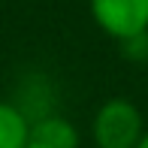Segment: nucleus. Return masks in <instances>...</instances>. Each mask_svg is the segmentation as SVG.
<instances>
[{
	"label": "nucleus",
	"instance_id": "nucleus-5",
	"mask_svg": "<svg viewBox=\"0 0 148 148\" xmlns=\"http://www.w3.org/2000/svg\"><path fill=\"white\" fill-rule=\"evenodd\" d=\"M136 148H148V130H145V136L139 139V145H136Z\"/></svg>",
	"mask_w": 148,
	"mask_h": 148
},
{
	"label": "nucleus",
	"instance_id": "nucleus-2",
	"mask_svg": "<svg viewBox=\"0 0 148 148\" xmlns=\"http://www.w3.org/2000/svg\"><path fill=\"white\" fill-rule=\"evenodd\" d=\"M91 18L112 39L130 42L148 30V0H88Z\"/></svg>",
	"mask_w": 148,
	"mask_h": 148
},
{
	"label": "nucleus",
	"instance_id": "nucleus-4",
	"mask_svg": "<svg viewBox=\"0 0 148 148\" xmlns=\"http://www.w3.org/2000/svg\"><path fill=\"white\" fill-rule=\"evenodd\" d=\"M30 121L18 106L0 100V148H27Z\"/></svg>",
	"mask_w": 148,
	"mask_h": 148
},
{
	"label": "nucleus",
	"instance_id": "nucleus-1",
	"mask_svg": "<svg viewBox=\"0 0 148 148\" xmlns=\"http://www.w3.org/2000/svg\"><path fill=\"white\" fill-rule=\"evenodd\" d=\"M91 136L97 148H136L145 136L142 112L124 97L106 100L91 121Z\"/></svg>",
	"mask_w": 148,
	"mask_h": 148
},
{
	"label": "nucleus",
	"instance_id": "nucleus-3",
	"mask_svg": "<svg viewBox=\"0 0 148 148\" xmlns=\"http://www.w3.org/2000/svg\"><path fill=\"white\" fill-rule=\"evenodd\" d=\"M27 148H79V133L66 118L49 115V118L30 121Z\"/></svg>",
	"mask_w": 148,
	"mask_h": 148
}]
</instances>
